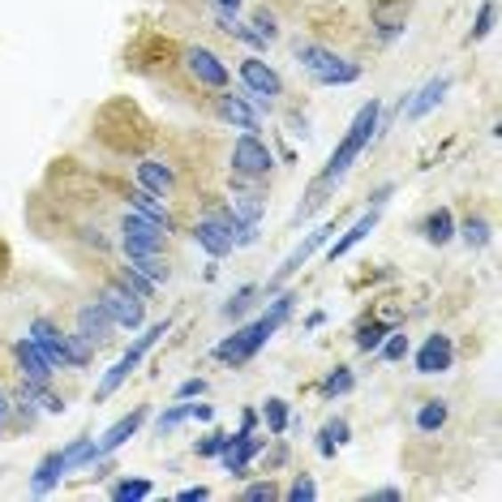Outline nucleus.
I'll list each match as a JSON object with an SVG mask.
<instances>
[{"label": "nucleus", "mask_w": 502, "mask_h": 502, "mask_svg": "<svg viewBox=\"0 0 502 502\" xmlns=\"http://www.w3.org/2000/svg\"><path fill=\"white\" fill-rule=\"evenodd\" d=\"M494 18H498V9H494V0H485L477 9V22L468 30V44H481V39H490V30H494Z\"/></svg>", "instance_id": "31"}, {"label": "nucleus", "mask_w": 502, "mask_h": 502, "mask_svg": "<svg viewBox=\"0 0 502 502\" xmlns=\"http://www.w3.org/2000/svg\"><path fill=\"white\" fill-rule=\"evenodd\" d=\"M447 91H451V77H447V73L430 77V82H425V86L417 91V99L408 103V120H425V117L433 112V108L442 103V95H447Z\"/></svg>", "instance_id": "19"}, {"label": "nucleus", "mask_w": 502, "mask_h": 502, "mask_svg": "<svg viewBox=\"0 0 502 502\" xmlns=\"http://www.w3.org/2000/svg\"><path fill=\"white\" fill-rule=\"evenodd\" d=\"M150 494H155V485L146 477H125L112 485V498L117 502H142V498H150Z\"/></svg>", "instance_id": "26"}, {"label": "nucleus", "mask_w": 502, "mask_h": 502, "mask_svg": "<svg viewBox=\"0 0 502 502\" xmlns=\"http://www.w3.org/2000/svg\"><path fill=\"white\" fill-rule=\"evenodd\" d=\"M386 335H391V322H365L357 331V348L360 352H378V344H383Z\"/></svg>", "instance_id": "30"}, {"label": "nucleus", "mask_w": 502, "mask_h": 502, "mask_svg": "<svg viewBox=\"0 0 502 502\" xmlns=\"http://www.w3.org/2000/svg\"><path fill=\"white\" fill-rule=\"evenodd\" d=\"M215 108H219V117L228 120V125H237V129H245V134H254V129L263 125L258 108H254L249 99H240V95H219Z\"/></svg>", "instance_id": "17"}, {"label": "nucleus", "mask_w": 502, "mask_h": 502, "mask_svg": "<svg viewBox=\"0 0 502 502\" xmlns=\"http://www.w3.org/2000/svg\"><path fill=\"white\" fill-rule=\"evenodd\" d=\"M296 65L310 73L318 86H352L360 77L357 61H344V56H335L322 44H296Z\"/></svg>", "instance_id": "4"}, {"label": "nucleus", "mask_w": 502, "mask_h": 502, "mask_svg": "<svg viewBox=\"0 0 502 502\" xmlns=\"http://www.w3.org/2000/svg\"><path fill=\"white\" fill-rule=\"evenodd\" d=\"M344 442H348V421H339V417H335V421H327L322 433H318V455H327V459H331L335 447H344Z\"/></svg>", "instance_id": "27"}, {"label": "nucleus", "mask_w": 502, "mask_h": 502, "mask_svg": "<svg viewBox=\"0 0 502 502\" xmlns=\"http://www.w3.org/2000/svg\"><path fill=\"white\" fill-rule=\"evenodd\" d=\"M258 451H263V438H254V430L228 433V442H223V451H219V464H223V473H232V477H245Z\"/></svg>", "instance_id": "11"}, {"label": "nucleus", "mask_w": 502, "mask_h": 502, "mask_svg": "<svg viewBox=\"0 0 502 502\" xmlns=\"http://www.w3.org/2000/svg\"><path fill=\"white\" fill-rule=\"evenodd\" d=\"M167 331H172V322H167V318H164V322H155V327H150V331H146L142 339H138V344H134V348H129V352H125V357H120L117 365L108 369V374H103V383H99V391H95L99 404H103V400H112L120 386L129 383V374H134V369L142 365V357L150 352V348H155V344H159V339H164Z\"/></svg>", "instance_id": "5"}, {"label": "nucleus", "mask_w": 502, "mask_h": 502, "mask_svg": "<svg viewBox=\"0 0 502 502\" xmlns=\"http://www.w3.org/2000/svg\"><path fill=\"white\" fill-rule=\"evenodd\" d=\"M117 331V322L108 318V310L99 305V301H91V305H82L77 310V339H86L91 348H99L108 335Z\"/></svg>", "instance_id": "15"}, {"label": "nucleus", "mask_w": 502, "mask_h": 502, "mask_svg": "<svg viewBox=\"0 0 502 502\" xmlns=\"http://www.w3.org/2000/svg\"><path fill=\"white\" fill-rule=\"evenodd\" d=\"M369 498H378V502H400V490H391V485H386V490H374Z\"/></svg>", "instance_id": "46"}, {"label": "nucleus", "mask_w": 502, "mask_h": 502, "mask_svg": "<svg viewBox=\"0 0 502 502\" xmlns=\"http://www.w3.org/2000/svg\"><path fill=\"white\" fill-rule=\"evenodd\" d=\"M202 391H206L202 378H185V383L176 386V400H193V395H202Z\"/></svg>", "instance_id": "42"}, {"label": "nucleus", "mask_w": 502, "mask_h": 502, "mask_svg": "<svg viewBox=\"0 0 502 502\" xmlns=\"http://www.w3.org/2000/svg\"><path fill=\"white\" fill-rule=\"evenodd\" d=\"M164 228L155 223V219H146L142 211H129V215L120 219V249L129 254V258H142V254H159L164 249Z\"/></svg>", "instance_id": "7"}, {"label": "nucleus", "mask_w": 502, "mask_h": 502, "mask_svg": "<svg viewBox=\"0 0 502 502\" xmlns=\"http://www.w3.org/2000/svg\"><path fill=\"white\" fill-rule=\"evenodd\" d=\"M335 237V223H322V228H313L310 237L301 240V245H296V249H292V254H287L284 258V266H279V271H275V279H271V292H275V287L279 284H287V279H292V275H296V271H301V266L310 263L313 254H318V249H322V245H327V240Z\"/></svg>", "instance_id": "10"}, {"label": "nucleus", "mask_w": 502, "mask_h": 502, "mask_svg": "<svg viewBox=\"0 0 502 502\" xmlns=\"http://www.w3.org/2000/svg\"><path fill=\"white\" fill-rule=\"evenodd\" d=\"M82 237L91 240V245H95V249H108V237H103V232H99V228H86V232H82Z\"/></svg>", "instance_id": "45"}, {"label": "nucleus", "mask_w": 502, "mask_h": 502, "mask_svg": "<svg viewBox=\"0 0 502 502\" xmlns=\"http://www.w3.org/2000/svg\"><path fill=\"white\" fill-rule=\"evenodd\" d=\"M378 352H383L386 360H404V357H408V335H395V331H391L383 344H378Z\"/></svg>", "instance_id": "36"}, {"label": "nucleus", "mask_w": 502, "mask_h": 502, "mask_svg": "<svg viewBox=\"0 0 502 502\" xmlns=\"http://www.w3.org/2000/svg\"><path fill=\"white\" fill-rule=\"evenodd\" d=\"M69 473V464H65V455L61 451H52L39 459V468H35V477H30V490L35 494H52L56 485H61V477Z\"/></svg>", "instance_id": "20"}, {"label": "nucleus", "mask_w": 502, "mask_h": 502, "mask_svg": "<svg viewBox=\"0 0 502 502\" xmlns=\"http://www.w3.org/2000/svg\"><path fill=\"white\" fill-rule=\"evenodd\" d=\"M129 266H134L138 275H146L150 284H167V275H172V271H167V263L159 258V254H142V258H129Z\"/></svg>", "instance_id": "28"}, {"label": "nucleus", "mask_w": 502, "mask_h": 502, "mask_svg": "<svg viewBox=\"0 0 502 502\" xmlns=\"http://www.w3.org/2000/svg\"><path fill=\"white\" fill-rule=\"evenodd\" d=\"M202 498H211V490H206V485H190V490H181V494H176V502H202Z\"/></svg>", "instance_id": "43"}, {"label": "nucleus", "mask_w": 502, "mask_h": 502, "mask_svg": "<svg viewBox=\"0 0 502 502\" xmlns=\"http://www.w3.org/2000/svg\"><path fill=\"white\" fill-rule=\"evenodd\" d=\"M65 464H69V468H82V464H95L99 455H95V438H77V442H69V447H65Z\"/></svg>", "instance_id": "29"}, {"label": "nucleus", "mask_w": 502, "mask_h": 502, "mask_svg": "<svg viewBox=\"0 0 502 502\" xmlns=\"http://www.w3.org/2000/svg\"><path fill=\"white\" fill-rule=\"evenodd\" d=\"M378 120H383V103H378V99H369V103H365V108L357 112V120L348 125L344 142L331 150V159H327V167L318 172V181L310 185V202L301 206V215H310L313 206L322 202V190H331L335 181H344V176H348V167L357 164L360 155H365V146L378 138Z\"/></svg>", "instance_id": "1"}, {"label": "nucleus", "mask_w": 502, "mask_h": 502, "mask_svg": "<svg viewBox=\"0 0 502 502\" xmlns=\"http://www.w3.org/2000/svg\"><path fill=\"white\" fill-rule=\"evenodd\" d=\"M271 164H275V155H271V146L258 134H240L237 142H232V172H240V176H263V172H271Z\"/></svg>", "instance_id": "9"}, {"label": "nucleus", "mask_w": 502, "mask_h": 502, "mask_svg": "<svg viewBox=\"0 0 502 502\" xmlns=\"http://www.w3.org/2000/svg\"><path fill=\"white\" fill-rule=\"evenodd\" d=\"M223 442H228V433H206V438H202V442H198V455H202V459H215L219 451H223Z\"/></svg>", "instance_id": "41"}, {"label": "nucleus", "mask_w": 502, "mask_h": 502, "mask_svg": "<svg viewBox=\"0 0 502 502\" xmlns=\"http://www.w3.org/2000/svg\"><path fill=\"white\" fill-rule=\"evenodd\" d=\"M181 421H190V404H176V408H167L164 417H159V433H167V430H176Z\"/></svg>", "instance_id": "40"}, {"label": "nucleus", "mask_w": 502, "mask_h": 502, "mask_svg": "<svg viewBox=\"0 0 502 502\" xmlns=\"http://www.w3.org/2000/svg\"><path fill=\"white\" fill-rule=\"evenodd\" d=\"M99 305L108 310V318L117 322L120 331H138L146 322V301L142 296H134L129 287H120V284H112L103 296H99Z\"/></svg>", "instance_id": "8"}, {"label": "nucleus", "mask_w": 502, "mask_h": 502, "mask_svg": "<svg viewBox=\"0 0 502 502\" xmlns=\"http://www.w3.org/2000/svg\"><path fill=\"white\" fill-rule=\"evenodd\" d=\"M215 4H219V9H232V13L240 9V0H215Z\"/></svg>", "instance_id": "48"}, {"label": "nucleus", "mask_w": 502, "mask_h": 502, "mask_svg": "<svg viewBox=\"0 0 502 502\" xmlns=\"http://www.w3.org/2000/svg\"><path fill=\"white\" fill-rule=\"evenodd\" d=\"M240 82H245V91H249V99H254L258 112H266L275 99L284 95V77L271 69L263 56H245V61H240Z\"/></svg>", "instance_id": "6"}, {"label": "nucleus", "mask_w": 502, "mask_h": 502, "mask_svg": "<svg viewBox=\"0 0 502 502\" xmlns=\"http://www.w3.org/2000/svg\"><path fill=\"white\" fill-rule=\"evenodd\" d=\"M30 339L48 352V360L56 365V369H65V365L86 369V365H91V344L77 339V335H65L52 318H35V322H30Z\"/></svg>", "instance_id": "3"}, {"label": "nucleus", "mask_w": 502, "mask_h": 502, "mask_svg": "<svg viewBox=\"0 0 502 502\" xmlns=\"http://www.w3.org/2000/svg\"><path fill=\"white\" fill-rule=\"evenodd\" d=\"M240 498H245V502H275V498H279V490H275L271 481H258V485H249Z\"/></svg>", "instance_id": "39"}, {"label": "nucleus", "mask_w": 502, "mask_h": 502, "mask_svg": "<svg viewBox=\"0 0 502 502\" xmlns=\"http://www.w3.org/2000/svg\"><path fill=\"white\" fill-rule=\"evenodd\" d=\"M13 357H18V365H22V378H26V383H48L52 374H56V365L48 360V352H44V348H39L30 335L13 344Z\"/></svg>", "instance_id": "14"}, {"label": "nucleus", "mask_w": 502, "mask_h": 502, "mask_svg": "<svg viewBox=\"0 0 502 502\" xmlns=\"http://www.w3.org/2000/svg\"><path fill=\"white\" fill-rule=\"evenodd\" d=\"M138 185L150 190L155 198H164V193L176 185V172L167 164H159V159H142V164H138Z\"/></svg>", "instance_id": "21"}, {"label": "nucleus", "mask_w": 502, "mask_h": 502, "mask_svg": "<svg viewBox=\"0 0 502 502\" xmlns=\"http://www.w3.org/2000/svg\"><path fill=\"white\" fill-rule=\"evenodd\" d=\"M185 65H190V73L202 82V86L228 91V65H223L211 48H185Z\"/></svg>", "instance_id": "13"}, {"label": "nucleus", "mask_w": 502, "mask_h": 502, "mask_svg": "<svg viewBox=\"0 0 502 502\" xmlns=\"http://www.w3.org/2000/svg\"><path fill=\"white\" fill-rule=\"evenodd\" d=\"M459 237L468 240V249H485L490 245V237H494V228H490V219H481V215H468L459 228H455Z\"/></svg>", "instance_id": "25"}, {"label": "nucleus", "mask_w": 502, "mask_h": 502, "mask_svg": "<svg viewBox=\"0 0 502 502\" xmlns=\"http://www.w3.org/2000/svg\"><path fill=\"white\" fill-rule=\"evenodd\" d=\"M9 412H13V404H9V395H4V391H0V425H4V421H9Z\"/></svg>", "instance_id": "47"}, {"label": "nucleus", "mask_w": 502, "mask_h": 502, "mask_svg": "<svg viewBox=\"0 0 502 502\" xmlns=\"http://www.w3.org/2000/svg\"><path fill=\"white\" fill-rule=\"evenodd\" d=\"M129 202H134V211H142L146 219H155V223H159L164 232H172V228H176V223H172V215H167V206H164V202H159V198H155L150 190H142V185L134 190V198H129Z\"/></svg>", "instance_id": "23"}, {"label": "nucleus", "mask_w": 502, "mask_h": 502, "mask_svg": "<svg viewBox=\"0 0 502 502\" xmlns=\"http://www.w3.org/2000/svg\"><path fill=\"white\" fill-rule=\"evenodd\" d=\"M142 421H146V408H134L129 417H120L117 425H108V430H103V438L95 442V455L103 459V455H112L117 447H125V442H129L134 433L142 430Z\"/></svg>", "instance_id": "16"}, {"label": "nucleus", "mask_w": 502, "mask_h": 502, "mask_svg": "<svg viewBox=\"0 0 502 502\" xmlns=\"http://www.w3.org/2000/svg\"><path fill=\"white\" fill-rule=\"evenodd\" d=\"M421 237L430 240V245H447V240H455V215L447 211V206L430 211L425 223H421Z\"/></svg>", "instance_id": "22"}, {"label": "nucleus", "mask_w": 502, "mask_h": 502, "mask_svg": "<svg viewBox=\"0 0 502 502\" xmlns=\"http://www.w3.org/2000/svg\"><path fill=\"white\" fill-rule=\"evenodd\" d=\"M190 417H193V421H211V417H215V408H211V404H190Z\"/></svg>", "instance_id": "44"}, {"label": "nucleus", "mask_w": 502, "mask_h": 502, "mask_svg": "<svg viewBox=\"0 0 502 502\" xmlns=\"http://www.w3.org/2000/svg\"><path fill=\"white\" fill-rule=\"evenodd\" d=\"M447 400H425V404L417 408V430L421 433H438L442 425H447Z\"/></svg>", "instance_id": "24"}, {"label": "nucleus", "mask_w": 502, "mask_h": 502, "mask_svg": "<svg viewBox=\"0 0 502 502\" xmlns=\"http://www.w3.org/2000/svg\"><path fill=\"white\" fill-rule=\"evenodd\" d=\"M254 35H258L263 44H271V39L279 35V26H275V13H266V9H258V13H254Z\"/></svg>", "instance_id": "37"}, {"label": "nucleus", "mask_w": 502, "mask_h": 502, "mask_svg": "<svg viewBox=\"0 0 502 502\" xmlns=\"http://www.w3.org/2000/svg\"><path fill=\"white\" fill-rule=\"evenodd\" d=\"M292 305H296V296H292V292L275 296V305H271L258 322H249V327H240L237 335H228L223 344H215V360H228V365H245V360H254V352H258L266 339H271V335L287 322Z\"/></svg>", "instance_id": "2"}, {"label": "nucleus", "mask_w": 502, "mask_h": 502, "mask_svg": "<svg viewBox=\"0 0 502 502\" xmlns=\"http://www.w3.org/2000/svg\"><path fill=\"white\" fill-rule=\"evenodd\" d=\"M348 391H352V369H348V365H339V369H331V374H327L322 395H327V400H335V395H348Z\"/></svg>", "instance_id": "32"}, {"label": "nucleus", "mask_w": 502, "mask_h": 502, "mask_svg": "<svg viewBox=\"0 0 502 502\" xmlns=\"http://www.w3.org/2000/svg\"><path fill=\"white\" fill-rule=\"evenodd\" d=\"M254 296H258V287L254 284H245V287H237V292H232V301H228V305H223V318H240V313L249 310V305H254Z\"/></svg>", "instance_id": "34"}, {"label": "nucleus", "mask_w": 502, "mask_h": 502, "mask_svg": "<svg viewBox=\"0 0 502 502\" xmlns=\"http://www.w3.org/2000/svg\"><path fill=\"white\" fill-rule=\"evenodd\" d=\"M284 498H287V502H313V498H318V485H313L310 477H296Z\"/></svg>", "instance_id": "38"}, {"label": "nucleus", "mask_w": 502, "mask_h": 502, "mask_svg": "<svg viewBox=\"0 0 502 502\" xmlns=\"http://www.w3.org/2000/svg\"><path fill=\"white\" fill-rule=\"evenodd\" d=\"M263 417H266V425H271V433H284L287 430V404H284V400H266Z\"/></svg>", "instance_id": "35"}, {"label": "nucleus", "mask_w": 502, "mask_h": 502, "mask_svg": "<svg viewBox=\"0 0 502 502\" xmlns=\"http://www.w3.org/2000/svg\"><path fill=\"white\" fill-rule=\"evenodd\" d=\"M451 365H455V344H451V335H442V331L425 335V344L417 348V374L433 378V374H447Z\"/></svg>", "instance_id": "12"}, {"label": "nucleus", "mask_w": 502, "mask_h": 502, "mask_svg": "<svg viewBox=\"0 0 502 502\" xmlns=\"http://www.w3.org/2000/svg\"><path fill=\"white\" fill-rule=\"evenodd\" d=\"M117 284H120V287H129V292H134V296H142V301H150V296H155V284H150L146 275H138L134 266H125V271H120Z\"/></svg>", "instance_id": "33"}, {"label": "nucleus", "mask_w": 502, "mask_h": 502, "mask_svg": "<svg viewBox=\"0 0 502 502\" xmlns=\"http://www.w3.org/2000/svg\"><path fill=\"white\" fill-rule=\"evenodd\" d=\"M378 211H383V206H369V211H365V215L357 219V223H352V228H348V232H344V237L335 240L331 249H327V258H348V254H352V249H357L360 240L369 237V232H374V228H378Z\"/></svg>", "instance_id": "18"}]
</instances>
